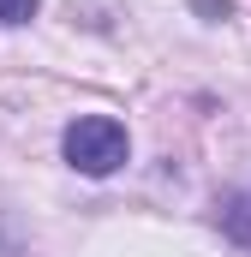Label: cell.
<instances>
[{
	"mask_svg": "<svg viewBox=\"0 0 251 257\" xmlns=\"http://www.w3.org/2000/svg\"><path fill=\"white\" fill-rule=\"evenodd\" d=\"M66 162L78 168V174H90V180H108L114 168L126 162V150H132V138H126L120 120H108V114H78L60 138Z\"/></svg>",
	"mask_w": 251,
	"mask_h": 257,
	"instance_id": "1",
	"label": "cell"
},
{
	"mask_svg": "<svg viewBox=\"0 0 251 257\" xmlns=\"http://www.w3.org/2000/svg\"><path fill=\"white\" fill-rule=\"evenodd\" d=\"M221 227L239 245H251V197H221Z\"/></svg>",
	"mask_w": 251,
	"mask_h": 257,
	"instance_id": "2",
	"label": "cell"
},
{
	"mask_svg": "<svg viewBox=\"0 0 251 257\" xmlns=\"http://www.w3.org/2000/svg\"><path fill=\"white\" fill-rule=\"evenodd\" d=\"M36 12V0H0V24H24Z\"/></svg>",
	"mask_w": 251,
	"mask_h": 257,
	"instance_id": "3",
	"label": "cell"
}]
</instances>
